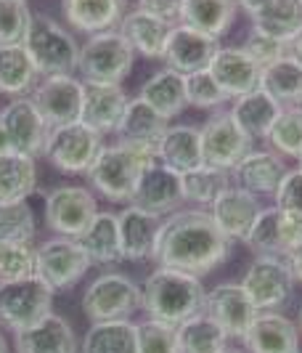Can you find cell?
<instances>
[{
	"mask_svg": "<svg viewBox=\"0 0 302 353\" xmlns=\"http://www.w3.org/2000/svg\"><path fill=\"white\" fill-rule=\"evenodd\" d=\"M252 19V30L292 43L302 32V0H270Z\"/></svg>",
	"mask_w": 302,
	"mask_h": 353,
	"instance_id": "36",
	"label": "cell"
},
{
	"mask_svg": "<svg viewBox=\"0 0 302 353\" xmlns=\"http://www.w3.org/2000/svg\"><path fill=\"white\" fill-rule=\"evenodd\" d=\"M127 101H130V96L125 93L122 85L85 83V99H83L80 123H85L98 136H114L125 109H127Z\"/></svg>",
	"mask_w": 302,
	"mask_h": 353,
	"instance_id": "22",
	"label": "cell"
},
{
	"mask_svg": "<svg viewBox=\"0 0 302 353\" xmlns=\"http://www.w3.org/2000/svg\"><path fill=\"white\" fill-rule=\"evenodd\" d=\"M241 287L257 311H279L294 295V274L284 255H257L244 271Z\"/></svg>",
	"mask_w": 302,
	"mask_h": 353,
	"instance_id": "9",
	"label": "cell"
},
{
	"mask_svg": "<svg viewBox=\"0 0 302 353\" xmlns=\"http://www.w3.org/2000/svg\"><path fill=\"white\" fill-rule=\"evenodd\" d=\"M120 218V245H122V261L127 263H146L154 261L157 242H160L162 221L160 215L141 210L136 205H125L117 212Z\"/></svg>",
	"mask_w": 302,
	"mask_h": 353,
	"instance_id": "18",
	"label": "cell"
},
{
	"mask_svg": "<svg viewBox=\"0 0 302 353\" xmlns=\"http://www.w3.org/2000/svg\"><path fill=\"white\" fill-rule=\"evenodd\" d=\"M281 109L284 106L279 101H273L266 90L257 88L241 99H233L231 114L252 141H266L270 128L276 125L279 114H281Z\"/></svg>",
	"mask_w": 302,
	"mask_h": 353,
	"instance_id": "30",
	"label": "cell"
},
{
	"mask_svg": "<svg viewBox=\"0 0 302 353\" xmlns=\"http://www.w3.org/2000/svg\"><path fill=\"white\" fill-rule=\"evenodd\" d=\"M0 353H11L8 351V340H6V335L0 332Z\"/></svg>",
	"mask_w": 302,
	"mask_h": 353,
	"instance_id": "55",
	"label": "cell"
},
{
	"mask_svg": "<svg viewBox=\"0 0 302 353\" xmlns=\"http://www.w3.org/2000/svg\"><path fill=\"white\" fill-rule=\"evenodd\" d=\"M40 114L51 128L80 123L83 114V99H85V83L74 74H51L40 77L35 90L30 93Z\"/></svg>",
	"mask_w": 302,
	"mask_h": 353,
	"instance_id": "13",
	"label": "cell"
},
{
	"mask_svg": "<svg viewBox=\"0 0 302 353\" xmlns=\"http://www.w3.org/2000/svg\"><path fill=\"white\" fill-rule=\"evenodd\" d=\"M186 101H188V106H196V109L215 112V109H223L231 99L215 83L213 72L202 70L186 77Z\"/></svg>",
	"mask_w": 302,
	"mask_h": 353,
	"instance_id": "45",
	"label": "cell"
},
{
	"mask_svg": "<svg viewBox=\"0 0 302 353\" xmlns=\"http://www.w3.org/2000/svg\"><path fill=\"white\" fill-rule=\"evenodd\" d=\"M183 6H186V0H138L136 8H141L146 14L175 27V24H180V17H183Z\"/></svg>",
	"mask_w": 302,
	"mask_h": 353,
	"instance_id": "49",
	"label": "cell"
},
{
	"mask_svg": "<svg viewBox=\"0 0 302 353\" xmlns=\"http://www.w3.org/2000/svg\"><path fill=\"white\" fill-rule=\"evenodd\" d=\"M32 19L27 0H0V46H24Z\"/></svg>",
	"mask_w": 302,
	"mask_h": 353,
	"instance_id": "43",
	"label": "cell"
},
{
	"mask_svg": "<svg viewBox=\"0 0 302 353\" xmlns=\"http://www.w3.org/2000/svg\"><path fill=\"white\" fill-rule=\"evenodd\" d=\"M210 72L231 101L257 90L263 80V67L241 46H226V48L220 46V51L210 64Z\"/></svg>",
	"mask_w": 302,
	"mask_h": 353,
	"instance_id": "20",
	"label": "cell"
},
{
	"mask_svg": "<svg viewBox=\"0 0 302 353\" xmlns=\"http://www.w3.org/2000/svg\"><path fill=\"white\" fill-rule=\"evenodd\" d=\"M204 314L217 321V327L228 335V340L231 337L244 340L247 330L252 327V321L260 311L255 308V303L249 301L241 282H223L213 290H207Z\"/></svg>",
	"mask_w": 302,
	"mask_h": 353,
	"instance_id": "15",
	"label": "cell"
},
{
	"mask_svg": "<svg viewBox=\"0 0 302 353\" xmlns=\"http://www.w3.org/2000/svg\"><path fill=\"white\" fill-rule=\"evenodd\" d=\"M141 311V284L122 271L98 274L83 292V314L90 321H122Z\"/></svg>",
	"mask_w": 302,
	"mask_h": 353,
	"instance_id": "6",
	"label": "cell"
},
{
	"mask_svg": "<svg viewBox=\"0 0 302 353\" xmlns=\"http://www.w3.org/2000/svg\"><path fill=\"white\" fill-rule=\"evenodd\" d=\"M266 141L270 146V152L297 162L302 157V106L281 109V114H279L276 125L270 128Z\"/></svg>",
	"mask_w": 302,
	"mask_h": 353,
	"instance_id": "40",
	"label": "cell"
},
{
	"mask_svg": "<svg viewBox=\"0 0 302 353\" xmlns=\"http://www.w3.org/2000/svg\"><path fill=\"white\" fill-rule=\"evenodd\" d=\"M151 162H157L154 146L117 139L114 143L101 146L98 157L93 159L85 176H88L93 194H101L104 199L117 202V205H130L143 170Z\"/></svg>",
	"mask_w": 302,
	"mask_h": 353,
	"instance_id": "2",
	"label": "cell"
},
{
	"mask_svg": "<svg viewBox=\"0 0 302 353\" xmlns=\"http://www.w3.org/2000/svg\"><path fill=\"white\" fill-rule=\"evenodd\" d=\"M207 290L199 276L178 268L157 265L141 284V308L146 319L180 327L183 321L204 311Z\"/></svg>",
	"mask_w": 302,
	"mask_h": 353,
	"instance_id": "3",
	"label": "cell"
},
{
	"mask_svg": "<svg viewBox=\"0 0 302 353\" xmlns=\"http://www.w3.org/2000/svg\"><path fill=\"white\" fill-rule=\"evenodd\" d=\"M157 159L162 165H167L175 173H188L199 165H204L202 159V133L199 128L186 123H170L164 136L157 143Z\"/></svg>",
	"mask_w": 302,
	"mask_h": 353,
	"instance_id": "27",
	"label": "cell"
},
{
	"mask_svg": "<svg viewBox=\"0 0 302 353\" xmlns=\"http://www.w3.org/2000/svg\"><path fill=\"white\" fill-rule=\"evenodd\" d=\"M117 30L133 46L136 56H143L149 61H162L164 59L167 43H170V35H173V24L151 17L141 8H130Z\"/></svg>",
	"mask_w": 302,
	"mask_h": 353,
	"instance_id": "25",
	"label": "cell"
},
{
	"mask_svg": "<svg viewBox=\"0 0 302 353\" xmlns=\"http://www.w3.org/2000/svg\"><path fill=\"white\" fill-rule=\"evenodd\" d=\"M297 168H300V170H302V157H300V159H297Z\"/></svg>",
	"mask_w": 302,
	"mask_h": 353,
	"instance_id": "58",
	"label": "cell"
},
{
	"mask_svg": "<svg viewBox=\"0 0 302 353\" xmlns=\"http://www.w3.org/2000/svg\"><path fill=\"white\" fill-rule=\"evenodd\" d=\"M183 202L186 199H183L180 173L170 170L167 165H162L160 159L151 162L143 170L141 181L136 186V194L130 199V205L151 212V215H160V218H167V215H173L175 210H180Z\"/></svg>",
	"mask_w": 302,
	"mask_h": 353,
	"instance_id": "16",
	"label": "cell"
},
{
	"mask_svg": "<svg viewBox=\"0 0 302 353\" xmlns=\"http://www.w3.org/2000/svg\"><path fill=\"white\" fill-rule=\"evenodd\" d=\"M35 231V212H32L27 199L0 202V245H6V242H32Z\"/></svg>",
	"mask_w": 302,
	"mask_h": 353,
	"instance_id": "42",
	"label": "cell"
},
{
	"mask_svg": "<svg viewBox=\"0 0 302 353\" xmlns=\"http://www.w3.org/2000/svg\"><path fill=\"white\" fill-rule=\"evenodd\" d=\"M17 353H80V343L72 324L58 314H48L30 330L14 335Z\"/></svg>",
	"mask_w": 302,
	"mask_h": 353,
	"instance_id": "24",
	"label": "cell"
},
{
	"mask_svg": "<svg viewBox=\"0 0 302 353\" xmlns=\"http://www.w3.org/2000/svg\"><path fill=\"white\" fill-rule=\"evenodd\" d=\"M286 261H289V268H292V274H294V282L302 284V248L292 250V252L286 255Z\"/></svg>",
	"mask_w": 302,
	"mask_h": 353,
	"instance_id": "51",
	"label": "cell"
},
{
	"mask_svg": "<svg viewBox=\"0 0 302 353\" xmlns=\"http://www.w3.org/2000/svg\"><path fill=\"white\" fill-rule=\"evenodd\" d=\"M180 181H183V199L191 208H202V210H210L215 199L233 183L228 170H220L213 165H199L194 170L183 173Z\"/></svg>",
	"mask_w": 302,
	"mask_h": 353,
	"instance_id": "38",
	"label": "cell"
},
{
	"mask_svg": "<svg viewBox=\"0 0 302 353\" xmlns=\"http://www.w3.org/2000/svg\"><path fill=\"white\" fill-rule=\"evenodd\" d=\"M138 99L143 104L151 106L157 114H162L167 123H173L188 106V101H186V77L178 74L175 70L162 67V70H157L143 80Z\"/></svg>",
	"mask_w": 302,
	"mask_h": 353,
	"instance_id": "28",
	"label": "cell"
},
{
	"mask_svg": "<svg viewBox=\"0 0 302 353\" xmlns=\"http://www.w3.org/2000/svg\"><path fill=\"white\" fill-rule=\"evenodd\" d=\"M61 14L74 32L98 35L107 30H117L127 14L125 0H61Z\"/></svg>",
	"mask_w": 302,
	"mask_h": 353,
	"instance_id": "26",
	"label": "cell"
},
{
	"mask_svg": "<svg viewBox=\"0 0 302 353\" xmlns=\"http://www.w3.org/2000/svg\"><path fill=\"white\" fill-rule=\"evenodd\" d=\"M286 173H289V165L281 154H276L270 149H252L231 170V181L233 186H239L260 199V196L276 194Z\"/></svg>",
	"mask_w": 302,
	"mask_h": 353,
	"instance_id": "19",
	"label": "cell"
},
{
	"mask_svg": "<svg viewBox=\"0 0 302 353\" xmlns=\"http://www.w3.org/2000/svg\"><path fill=\"white\" fill-rule=\"evenodd\" d=\"M244 245L257 255H284L286 258L284 242H281V210L276 205L260 210Z\"/></svg>",
	"mask_w": 302,
	"mask_h": 353,
	"instance_id": "41",
	"label": "cell"
},
{
	"mask_svg": "<svg viewBox=\"0 0 302 353\" xmlns=\"http://www.w3.org/2000/svg\"><path fill=\"white\" fill-rule=\"evenodd\" d=\"M236 14H239L236 0H186L180 24L220 40L228 35V30L236 21Z\"/></svg>",
	"mask_w": 302,
	"mask_h": 353,
	"instance_id": "31",
	"label": "cell"
},
{
	"mask_svg": "<svg viewBox=\"0 0 302 353\" xmlns=\"http://www.w3.org/2000/svg\"><path fill=\"white\" fill-rule=\"evenodd\" d=\"M300 353H302V351H300Z\"/></svg>",
	"mask_w": 302,
	"mask_h": 353,
	"instance_id": "59",
	"label": "cell"
},
{
	"mask_svg": "<svg viewBox=\"0 0 302 353\" xmlns=\"http://www.w3.org/2000/svg\"><path fill=\"white\" fill-rule=\"evenodd\" d=\"M297 327H300V332H302V305H300V324H297Z\"/></svg>",
	"mask_w": 302,
	"mask_h": 353,
	"instance_id": "57",
	"label": "cell"
},
{
	"mask_svg": "<svg viewBox=\"0 0 302 353\" xmlns=\"http://www.w3.org/2000/svg\"><path fill=\"white\" fill-rule=\"evenodd\" d=\"M93 261L88 258L85 248L72 236H51L43 245H37L35 274L48 284L54 292L72 290L83 282Z\"/></svg>",
	"mask_w": 302,
	"mask_h": 353,
	"instance_id": "10",
	"label": "cell"
},
{
	"mask_svg": "<svg viewBox=\"0 0 302 353\" xmlns=\"http://www.w3.org/2000/svg\"><path fill=\"white\" fill-rule=\"evenodd\" d=\"M54 290L40 276L17 282H0V327L8 332H24L54 311Z\"/></svg>",
	"mask_w": 302,
	"mask_h": 353,
	"instance_id": "7",
	"label": "cell"
},
{
	"mask_svg": "<svg viewBox=\"0 0 302 353\" xmlns=\"http://www.w3.org/2000/svg\"><path fill=\"white\" fill-rule=\"evenodd\" d=\"M241 48L266 70L270 67L273 61H279V59H284L289 56V43H281V40H276V37L270 35H263V32H257V30H252L247 35V40L241 43Z\"/></svg>",
	"mask_w": 302,
	"mask_h": 353,
	"instance_id": "47",
	"label": "cell"
},
{
	"mask_svg": "<svg viewBox=\"0 0 302 353\" xmlns=\"http://www.w3.org/2000/svg\"><path fill=\"white\" fill-rule=\"evenodd\" d=\"M233 242L217 229L210 210L180 208L162 221L154 263L204 276L231 258Z\"/></svg>",
	"mask_w": 302,
	"mask_h": 353,
	"instance_id": "1",
	"label": "cell"
},
{
	"mask_svg": "<svg viewBox=\"0 0 302 353\" xmlns=\"http://www.w3.org/2000/svg\"><path fill=\"white\" fill-rule=\"evenodd\" d=\"M37 192V159L21 152L0 157V202H21Z\"/></svg>",
	"mask_w": 302,
	"mask_h": 353,
	"instance_id": "35",
	"label": "cell"
},
{
	"mask_svg": "<svg viewBox=\"0 0 302 353\" xmlns=\"http://www.w3.org/2000/svg\"><path fill=\"white\" fill-rule=\"evenodd\" d=\"M260 88L284 106H302V64L294 56H284L263 70Z\"/></svg>",
	"mask_w": 302,
	"mask_h": 353,
	"instance_id": "37",
	"label": "cell"
},
{
	"mask_svg": "<svg viewBox=\"0 0 302 353\" xmlns=\"http://www.w3.org/2000/svg\"><path fill=\"white\" fill-rule=\"evenodd\" d=\"M43 212H45V226L56 236L77 239L98 215V199L88 186L61 183L45 192Z\"/></svg>",
	"mask_w": 302,
	"mask_h": 353,
	"instance_id": "8",
	"label": "cell"
},
{
	"mask_svg": "<svg viewBox=\"0 0 302 353\" xmlns=\"http://www.w3.org/2000/svg\"><path fill=\"white\" fill-rule=\"evenodd\" d=\"M83 353H138V324L122 321H93L83 337Z\"/></svg>",
	"mask_w": 302,
	"mask_h": 353,
	"instance_id": "33",
	"label": "cell"
},
{
	"mask_svg": "<svg viewBox=\"0 0 302 353\" xmlns=\"http://www.w3.org/2000/svg\"><path fill=\"white\" fill-rule=\"evenodd\" d=\"M0 120L8 130V139L14 143V152H21L27 157L40 159L45 157V146L51 139V125L40 114V109L30 96L11 99L0 109Z\"/></svg>",
	"mask_w": 302,
	"mask_h": 353,
	"instance_id": "14",
	"label": "cell"
},
{
	"mask_svg": "<svg viewBox=\"0 0 302 353\" xmlns=\"http://www.w3.org/2000/svg\"><path fill=\"white\" fill-rule=\"evenodd\" d=\"M281 242H284L286 255H289L292 250L302 248V215L281 212Z\"/></svg>",
	"mask_w": 302,
	"mask_h": 353,
	"instance_id": "50",
	"label": "cell"
},
{
	"mask_svg": "<svg viewBox=\"0 0 302 353\" xmlns=\"http://www.w3.org/2000/svg\"><path fill=\"white\" fill-rule=\"evenodd\" d=\"M220 353H247V351H244V348H236V345H226Z\"/></svg>",
	"mask_w": 302,
	"mask_h": 353,
	"instance_id": "56",
	"label": "cell"
},
{
	"mask_svg": "<svg viewBox=\"0 0 302 353\" xmlns=\"http://www.w3.org/2000/svg\"><path fill=\"white\" fill-rule=\"evenodd\" d=\"M77 242L85 248L93 265H117L122 261V245H120V218L117 212H101L93 218L88 229L77 236Z\"/></svg>",
	"mask_w": 302,
	"mask_h": 353,
	"instance_id": "29",
	"label": "cell"
},
{
	"mask_svg": "<svg viewBox=\"0 0 302 353\" xmlns=\"http://www.w3.org/2000/svg\"><path fill=\"white\" fill-rule=\"evenodd\" d=\"M217 51H220V40L202 35L186 24H175L162 61L167 70H175L178 74L188 77L194 72L210 70Z\"/></svg>",
	"mask_w": 302,
	"mask_h": 353,
	"instance_id": "17",
	"label": "cell"
},
{
	"mask_svg": "<svg viewBox=\"0 0 302 353\" xmlns=\"http://www.w3.org/2000/svg\"><path fill=\"white\" fill-rule=\"evenodd\" d=\"M270 0H236V6H239V11H244L247 17H255L257 11H263Z\"/></svg>",
	"mask_w": 302,
	"mask_h": 353,
	"instance_id": "52",
	"label": "cell"
},
{
	"mask_svg": "<svg viewBox=\"0 0 302 353\" xmlns=\"http://www.w3.org/2000/svg\"><path fill=\"white\" fill-rule=\"evenodd\" d=\"M273 205L281 212H292V215H302V170L294 168L289 170L286 178L281 181L279 192L273 194Z\"/></svg>",
	"mask_w": 302,
	"mask_h": 353,
	"instance_id": "48",
	"label": "cell"
},
{
	"mask_svg": "<svg viewBox=\"0 0 302 353\" xmlns=\"http://www.w3.org/2000/svg\"><path fill=\"white\" fill-rule=\"evenodd\" d=\"M40 83V72L24 46H0V93L8 99L30 96Z\"/></svg>",
	"mask_w": 302,
	"mask_h": 353,
	"instance_id": "32",
	"label": "cell"
},
{
	"mask_svg": "<svg viewBox=\"0 0 302 353\" xmlns=\"http://www.w3.org/2000/svg\"><path fill=\"white\" fill-rule=\"evenodd\" d=\"M24 48L30 53L35 70L40 72V77L74 74L80 64V43L67 27H61L45 14H35Z\"/></svg>",
	"mask_w": 302,
	"mask_h": 353,
	"instance_id": "4",
	"label": "cell"
},
{
	"mask_svg": "<svg viewBox=\"0 0 302 353\" xmlns=\"http://www.w3.org/2000/svg\"><path fill=\"white\" fill-rule=\"evenodd\" d=\"M167 125L170 123L162 114H157L149 104H143L138 96H133L127 101V109H125L122 120L117 125V133L114 136L122 139V141L146 143V146H154L157 149V143L164 136Z\"/></svg>",
	"mask_w": 302,
	"mask_h": 353,
	"instance_id": "34",
	"label": "cell"
},
{
	"mask_svg": "<svg viewBox=\"0 0 302 353\" xmlns=\"http://www.w3.org/2000/svg\"><path fill=\"white\" fill-rule=\"evenodd\" d=\"M138 353H180L178 327L146 319L138 324Z\"/></svg>",
	"mask_w": 302,
	"mask_h": 353,
	"instance_id": "46",
	"label": "cell"
},
{
	"mask_svg": "<svg viewBox=\"0 0 302 353\" xmlns=\"http://www.w3.org/2000/svg\"><path fill=\"white\" fill-rule=\"evenodd\" d=\"M133 67H136V51L120 30L90 35L80 46L77 72H80V80H85V83L122 85Z\"/></svg>",
	"mask_w": 302,
	"mask_h": 353,
	"instance_id": "5",
	"label": "cell"
},
{
	"mask_svg": "<svg viewBox=\"0 0 302 353\" xmlns=\"http://www.w3.org/2000/svg\"><path fill=\"white\" fill-rule=\"evenodd\" d=\"M101 146H104V136L90 130L85 123L61 125L51 130L45 159L67 176H85L93 159L98 157Z\"/></svg>",
	"mask_w": 302,
	"mask_h": 353,
	"instance_id": "12",
	"label": "cell"
},
{
	"mask_svg": "<svg viewBox=\"0 0 302 353\" xmlns=\"http://www.w3.org/2000/svg\"><path fill=\"white\" fill-rule=\"evenodd\" d=\"M289 56H294V59L302 64V32L289 43Z\"/></svg>",
	"mask_w": 302,
	"mask_h": 353,
	"instance_id": "54",
	"label": "cell"
},
{
	"mask_svg": "<svg viewBox=\"0 0 302 353\" xmlns=\"http://www.w3.org/2000/svg\"><path fill=\"white\" fill-rule=\"evenodd\" d=\"M202 133V159L220 170H228L252 152V139L233 120L231 109H215L199 128Z\"/></svg>",
	"mask_w": 302,
	"mask_h": 353,
	"instance_id": "11",
	"label": "cell"
},
{
	"mask_svg": "<svg viewBox=\"0 0 302 353\" xmlns=\"http://www.w3.org/2000/svg\"><path fill=\"white\" fill-rule=\"evenodd\" d=\"M241 343L247 353H300V327L281 311H260Z\"/></svg>",
	"mask_w": 302,
	"mask_h": 353,
	"instance_id": "21",
	"label": "cell"
},
{
	"mask_svg": "<svg viewBox=\"0 0 302 353\" xmlns=\"http://www.w3.org/2000/svg\"><path fill=\"white\" fill-rule=\"evenodd\" d=\"M180 353H220L228 345V335L204 311L178 327Z\"/></svg>",
	"mask_w": 302,
	"mask_h": 353,
	"instance_id": "39",
	"label": "cell"
},
{
	"mask_svg": "<svg viewBox=\"0 0 302 353\" xmlns=\"http://www.w3.org/2000/svg\"><path fill=\"white\" fill-rule=\"evenodd\" d=\"M37 248L32 242H6L0 245V282H17L35 276Z\"/></svg>",
	"mask_w": 302,
	"mask_h": 353,
	"instance_id": "44",
	"label": "cell"
},
{
	"mask_svg": "<svg viewBox=\"0 0 302 353\" xmlns=\"http://www.w3.org/2000/svg\"><path fill=\"white\" fill-rule=\"evenodd\" d=\"M8 152H14V143H11L8 130H6V125H3V120H0V157L8 154Z\"/></svg>",
	"mask_w": 302,
	"mask_h": 353,
	"instance_id": "53",
	"label": "cell"
},
{
	"mask_svg": "<svg viewBox=\"0 0 302 353\" xmlns=\"http://www.w3.org/2000/svg\"><path fill=\"white\" fill-rule=\"evenodd\" d=\"M260 210H263V205H260L257 196L231 183L223 194L215 199V205L210 208V215L217 223V229L223 231L231 242H247L249 231L255 226Z\"/></svg>",
	"mask_w": 302,
	"mask_h": 353,
	"instance_id": "23",
	"label": "cell"
}]
</instances>
